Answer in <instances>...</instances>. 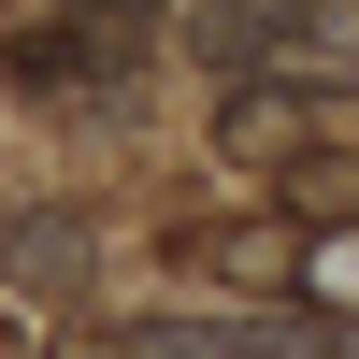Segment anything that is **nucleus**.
Listing matches in <instances>:
<instances>
[{"label":"nucleus","instance_id":"obj_1","mask_svg":"<svg viewBox=\"0 0 359 359\" xmlns=\"http://www.w3.org/2000/svg\"><path fill=\"white\" fill-rule=\"evenodd\" d=\"M130 359H345V331L316 316H130Z\"/></svg>","mask_w":359,"mask_h":359}]
</instances>
